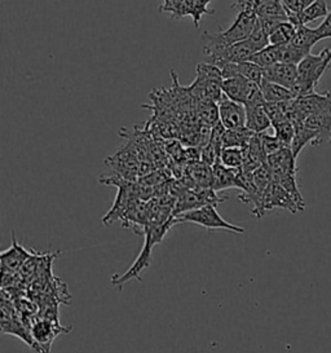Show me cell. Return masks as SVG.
Returning <instances> with one entry per match:
<instances>
[{
	"label": "cell",
	"instance_id": "5bb4252c",
	"mask_svg": "<svg viewBox=\"0 0 331 353\" xmlns=\"http://www.w3.org/2000/svg\"><path fill=\"white\" fill-rule=\"evenodd\" d=\"M238 171L228 168L223 163L217 162L215 166L212 167V175H214V184L212 189L219 193L227 189H238Z\"/></svg>",
	"mask_w": 331,
	"mask_h": 353
},
{
	"label": "cell",
	"instance_id": "cb8c5ba5",
	"mask_svg": "<svg viewBox=\"0 0 331 353\" xmlns=\"http://www.w3.org/2000/svg\"><path fill=\"white\" fill-rule=\"evenodd\" d=\"M251 63H257L259 66H261L263 69L269 68L274 63H279V46H272L269 44L268 47H265L264 50L255 53L251 59Z\"/></svg>",
	"mask_w": 331,
	"mask_h": 353
},
{
	"label": "cell",
	"instance_id": "4316f807",
	"mask_svg": "<svg viewBox=\"0 0 331 353\" xmlns=\"http://www.w3.org/2000/svg\"><path fill=\"white\" fill-rule=\"evenodd\" d=\"M274 128V135L279 137V140L286 146H291V143L295 136V125L291 121H283L279 125H273Z\"/></svg>",
	"mask_w": 331,
	"mask_h": 353
},
{
	"label": "cell",
	"instance_id": "9c48e42d",
	"mask_svg": "<svg viewBox=\"0 0 331 353\" xmlns=\"http://www.w3.org/2000/svg\"><path fill=\"white\" fill-rule=\"evenodd\" d=\"M34 255L32 251L22 248L17 242L16 236L13 233V241L8 250L1 252V273H17L22 270L25 263Z\"/></svg>",
	"mask_w": 331,
	"mask_h": 353
},
{
	"label": "cell",
	"instance_id": "d4e9b609",
	"mask_svg": "<svg viewBox=\"0 0 331 353\" xmlns=\"http://www.w3.org/2000/svg\"><path fill=\"white\" fill-rule=\"evenodd\" d=\"M308 54H310V51L301 50L299 47L292 46L291 43L286 46H279V63L299 65Z\"/></svg>",
	"mask_w": 331,
	"mask_h": 353
},
{
	"label": "cell",
	"instance_id": "f1b7e54d",
	"mask_svg": "<svg viewBox=\"0 0 331 353\" xmlns=\"http://www.w3.org/2000/svg\"><path fill=\"white\" fill-rule=\"evenodd\" d=\"M260 137H261V143L267 157L279 153V150H282L283 148H289L285 145L276 135H268L267 132H264V134H260Z\"/></svg>",
	"mask_w": 331,
	"mask_h": 353
},
{
	"label": "cell",
	"instance_id": "ba28073f",
	"mask_svg": "<svg viewBox=\"0 0 331 353\" xmlns=\"http://www.w3.org/2000/svg\"><path fill=\"white\" fill-rule=\"evenodd\" d=\"M219 105V119L220 123L227 130L243 128L246 127V108L245 105L236 103L228 99L224 94L223 99L217 103Z\"/></svg>",
	"mask_w": 331,
	"mask_h": 353
},
{
	"label": "cell",
	"instance_id": "6da1fadb",
	"mask_svg": "<svg viewBox=\"0 0 331 353\" xmlns=\"http://www.w3.org/2000/svg\"><path fill=\"white\" fill-rule=\"evenodd\" d=\"M166 206L162 208H158L157 211L152 210V216L150 220L145 228V243L144 248L141 250L140 255L137 256V259L134 260L132 267L127 270L124 274L119 276L115 274L112 279L113 288L118 286L119 289L123 286L127 281L141 280L140 274L143 273V270H146L152 261V251L157 243H159L166 233L170 230L172 225H175V221L172 219V215H166Z\"/></svg>",
	"mask_w": 331,
	"mask_h": 353
},
{
	"label": "cell",
	"instance_id": "5b68a950",
	"mask_svg": "<svg viewBox=\"0 0 331 353\" xmlns=\"http://www.w3.org/2000/svg\"><path fill=\"white\" fill-rule=\"evenodd\" d=\"M224 201H227V197H219L217 192L212 188H210V189H201V188L188 189L181 196L176 198L172 218H176L181 214H185V212L193 211L197 208H203L207 205L217 206Z\"/></svg>",
	"mask_w": 331,
	"mask_h": 353
},
{
	"label": "cell",
	"instance_id": "83f0119b",
	"mask_svg": "<svg viewBox=\"0 0 331 353\" xmlns=\"http://www.w3.org/2000/svg\"><path fill=\"white\" fill-rule=\"evenodd\" d=\"M248 39L257 52L264 50L265 47H268L269 44H270L269 43V35L267 32H264V29L261 28L259 20L257 21V25H255L254 30H252L251 35L248 37Z\"/></svg>",
	"mask_w": 331,
	"mask_h": 353
},
{
	"label": "cell",
	"instance_id": "44dd1931",
	"mask_svg": "<svg viewBox=\"0 0 331 353\" xmlns=\"http://www.w3.org/2000/svg\"><path fill=\"white\" fill-rule=\"evenodd\" d=\"M254 135L255 134L246 127L227 130L223 140V148H246Z\"/></svg>",
	"mask_w": 331,
	"mask_h": 353
},
{
	"label": "cell",
	"instance_id": "3957f363",
	"mask_svg": "<svg viewBox=\"0 0 331 353\" xmlns=\"http://www.w3.org/2000/svg\"><path fill=\"white\" fill-rule=\"evenodd\" d=\"M188 91L196 103L202 100L219 103L224 96L221 70L211 63H199L197 66V78L188 87Z\"/></svg>",
	"mask_w": 331,
	"mask_h": 353
},
{
	"label": "cell",
	"instance_id": "2e32d148",
	"mask_svg": "<svg viewBox=\"0 0 331 353\" xmlns=\"http://www.w3.org/2000/svg\"><path fill=\"white\" fill-rule=\"evenodd\" d=\"M186 174L192 177L197 188L201 189H210L214 184V175H212V167L203 163L202 161L190 162L186 167Z\"/></svg>",
	"mask_w": 331,
	"mask_h": 353
},
{
	"label": "cell",
	"instance_id": "9a60e30c",
	"mask_svg": "<svg viewBox=\"0 0 331 353\" xmlns=\"http://www.w3.org/2000/svg\"><path fill=\"white\" fill-rule=\"evenodd\" d=\"M259 87L261 90L265 103H285V101H291L297 99V94L289 88L269 82L267 79H263L261 83L259 84Z\"/></svg>",
	"mask_w": 331,
	"mask_h": 353
},
{
	"label": "cell",
	"instance_id": "e0dca14e",
	"mask_svg": "<svg viewBox=\"0 0 331 353\" xmlns=\"http://www.w3.org/2000/svg\"><path fill=\"white\" fill-rule=\"evenodd\" d=\"M317 139H319V132L317 131L308 128L304 123L295 125V136H294V140H292L291 146H290L294 157L298 158L300 152L304 149V146L308 145V144L314 146Z\"/></svg>",
	"mask_w": 331,
	"mask_h": 353
},
{
	"label": "cell",
	"instance_id": "7c38bea8",
	"mask_svg": "<svg viewBox=\"0 0 331 353\" xmlns=\"http://www.w3.org/2000/svg\"><path fill=\"white\" fill-rule=\"evenodd\" d=\"M304 125L319 132V139L314 146L322 145L325 143L331 144V108L310 115L305 119Z\"/></svg>",
	"mask_w": 331,
	"mask_h": 353
},
{
	"label": "cell",
	"instance_id": "8992f818",
	"mask_svg": "<svg viewBox=\"0 0 331 353\" xmlns=\"http://www.w3.org/2000/svg\"><path fill=\"white\" fill-rule=\"evenodd\" d=\"M72 329H65L59 323H53L51 319H39L30 327L31 338L35 344V353H50L53 341L61 334L69 332Z\"/></svg>",
	"mask_w": 331,
	"mask_h": 353
},
{
	"label": "cell",
	"instance_id": "f546056e",
	"mask_svg": "<svg viewBox=\"0 0 331 353\" xmlns=\"http://www.w3.org/2000/svg\"><path fill=\"white\" fill-rule=\"evenodd\" d=\"M317 32L320 34L321 39H330L331 38V11L325 17L320 26L317 28Z\"/></svg>",
	"mask_w": 331,
	"mask_h": 353
},
{
	"label": "cell",
	"instance_id": "277c9868",
	"mask_svg": "<svg viewBox=\"0 0 331 353\" xmlns=\"http://www.w3.org/2000/svg\"><path fill=\"white\" fill-rule=\"evenodd\" d=\"M172 219H174L175 224L189 223V224H197L202 228H206L207 230L224 229L228 232L239 233V234L245 233V228L234 225L232 223H228L225 219H223V216L217 212V206H214V205H207V206L197 208V210L181 214V215Z\"/></svg>",
	"mask_w": 331,
	"mask_h": 353
},
{
	"label": "cell",
	"instance_id": "52a82bcc",
	"mask_svg": "<svg viewBox=\"0 0 331 353\" xmlns=\"http://www.w3.org/2000/svg\"><path fill=\"white\" fill-rule=\"evenodd\" d=\"M273 208H285L291 214H297L299 211H303V208H300L298 202L294 199L289 192L274 181L270 183V185L267 188V190L264 193L263 205H261L263 215Z\"/></svg>",
	"mask_w": 331,
	"mask_h": 353
},
{
	"label": "cell",
	"instance_id": "7a4b0ae2",
	"mask_svg": "<svg viewBox=\"0 0 331 353\" xmlns=\"http://www.w3.org/2000/svg\"><path fill=\"white\" fill-rule=\"evenodd\" d=\"M330 63L331 48H325L319 54H308L298 65V82L292 90L297 97L314 92Z\"/></svg>",
	"mask_w": 331,
	"mask_h": 353
},
{
	"label": "cell",
	"instance_id": "30bf717a",
	"mask_svg": "<svg viewBox=\"0 0 331 353\" xmlns=\"http://www.w3.org/2000/svg\"><path fill=\"white\" fill-rule=\"evenodd\" d=\"M1 332L3 334H10L14 335L17 338L22 339L23 342L28 343V345L31 350H35V344L31 338L30 330L26 329V325H23L22 322L17 319L16 313L13 312L12 308L7 307V303L3 301L1 305Z\"/></svg>",
	"mask_w": 331,
	"mask_h": 353
},
{
	"label": "cell",
	"instance_id": "ac0fdd59",
	"mask_svg": "<svg viewBox=\"0 0 331 353\" xmlns=\"http://www.w3.org/2000/svg\"><path fill=\"white\" fill-rule=\"evenodd\" d=\"M320 41L322 39H321L320 34L317 32V29H310L307 25H303L298 28L291 44L310 52L313 46H316Z\"/></svg>",
	"mask_w": 331,
	"mask_h": 353
},
{
	"label": "cell",
	"instance_id": "8fae6325",
	"mask_svg": "<svg viewBox=\"0 0 331 353\" xmlns=\"http://www.w3.org/2000/svg\"><path fill=\"white\" fill-rule=\"evenodd\" d=\"M264 79L283 85L292 91L298 82V65L285 63H274L264 69Z\"/></svg>",
	"mask_w": 331,
	"mask_h": 353
},
{
	"label": "cell",
	"instance_id": "d6986e66",
	"mask_svg": "<svg viewBox=\"0 0 331 353\" xmlns=\"http://www.w3.org/2000/svg\"><path fill=\"white\" fill-rule=\"evenodd\" d=\"M197 115L199 122L203 125L214 127L220 122L219 119V105L211 100H202L197 101Z\"/></svg>",
	"mask_w": 331,
	"mask_h": 353
},
{
	"label": "cell",
	"instance_id": "7402d4cb",
	"mask_svg": "<svg viewBox=\"0 0 331 353\" xmlns=\"http://www.w3.org/2000/svg\"><path fill=\"white\" fill-rule=\"evenodd\" d=\"M298 28L290 21L279 23L276 30L269 35V43L272 46H286L292 42Z\"/></svg>",
	"mask_w": 331,
	"mask_h": 353
},
{
	"label": "cell",
	"instance_id": "4fadbf2b",
	"mask_svg": "<svg viewBox=\"0 0 331 353\" xmlns=\"http://www.w3.org/2000/svg\"><path fill=\"white\" fill-rule=\"evenodd\" d=\"M246 108V128L254 134H264L272 122L264 109V105H248Z\"/></svg>",
	"mask_w": 331,
	"mask_h": 353
},
{
	"label": "cell",
	"instance_id": "603a6c76",
	"mask_svg": "<svg viewBox=\"0 0 331 353\" xmlns=\"http://www.w3.org/2000/svg\"><path fill=\"white\" fill-rule=\"evenodd\" d=\"M328 14H329V10H328L326 0H316L305 11L300 13L299 17H298V25L299 26L307 25V23L321 19V17H326Z\"/></svg>",
	"mask_w": 331,
	"mask_h": 353
},
{
	"label": "cell",
	"instance_id": "ffe728a7",
	"mask_svg": "<svg viewBox=\"0 0 331 353\" xmlns=\"http://www.w3.org/2000/svg\"><path fill=\"white\" fill-rule=\"evenodd\" d=\"M246 161V148H223L220 163L228 168L241 170Z\"/></svg>",
	"mask_w": 331,
	"mask_h": 353
},
{
	"label": "cell",
	"instance_id": "484cf974",
	"mask_svg": "<svg viewBox=\"0 0 331 353\" xmlns=\"http://www.w3.org/2000/svg\"><path fill=\"white\" fill-rule=\"evenodd\" d=\"M281 1L285 7V11L288 13L289 21L294 23L297 28H299L298 17H299L300 13L305 11L316 0H281Z\"/></svg>",
	"mask_w": 331,
	"mask_h": 353
}]
</instances>
